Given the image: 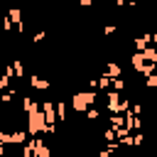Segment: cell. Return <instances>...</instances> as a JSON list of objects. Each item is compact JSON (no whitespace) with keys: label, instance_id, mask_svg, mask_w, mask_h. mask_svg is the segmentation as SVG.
Returning a JSON list of instances; mask_svg holds the SVG:
<instances>
[{"label":"cell","instance_id":"obj_3","mask_svg":"<svg viewBox=\"0 0 157 157\" xmlns=\"http://www.w3.org/2000/svg\"><path fill=\"white\" fill-rule=\"evenodd\" d=\"M32 86H34V88L47 91V88H49V81H47V78H39V76H32Z\"/></svg>","mask_w":157,"mask_h":157},{"label":"cell","instance_id":"obj_2","mask_svg":"<svg viewBox=\"0 0 157 157\" xmlns=\"http://www.w3.org/2000/svg\"><path fill=\"white\" fill-rule=\"evenodd\" d=\"M93 101H96V93H91V91H78V93L71 98V108H74L76 113H83Z\"/></svg>","mask_w":157,"mask_h":157},{"label":"cell","instance_id":"obj_1","mask_svg":"<svg viewBox=\"0 0 157 157\" xmlns=\"http://www.w3.org/2000/svg\"><path fill=\"white\" fill-rule=\"evenodd\" d=\"M49 125H47V115L37 108V110H32V113H27V132L29 135H39V132H44Z\"/></svg>","mask_w":157,"mask_h":157},{"label":"cell","instance_id":"obj_4","mask_svg":"<svg viewBox=\"0 0 157 157\" xmlns=\"http://www.w3.org/2000/svg\"><path fill=\"white\" fill-rule=\"evenodd\" d=\"M105 76H108V78L120 76V66H118V64H108V66H105Z\"/></svg>","mask_w":157,"mask_h":157},{"label":"cell","instance_id":"obj_5","mask_svg":"<svg viewBox=\"0 0 157 157\" xmlns=\"http://www.w3.org/2000/svg\"><path fill=\"white\" fill-rule=\"evenodd\" d=\"M145 86H147V88H157V74H150L147 81H145Z\"/></svg>","mask_w":157,"mask_h":157},{"label":"cell","instance_id":"obj_6","mask_svg":"<svg viewBox=\"0 0 157 157\" xmlns=\"http://www.w3.org/2000/svg\"><path fill=\"white\" fill-rule=\"evenodd\" d=\"M56 113H59V118L64 120V115H66V103H64V101H59V103H56Z\"/></svg>","mask_w":157,"mask_h":157},{"label":"cell","instance_id":"obj_7","mask_svg":"<svg viewBox=\"0 0 157 157\" xmlns=\"http://www.w3.org/2000/svg\"><path fill=\"white\" fill-rule=\"evenodd\" d=\"M152 42H155V44H157V29H155V32H152Z\"/></svg>","mask_w":157,"mask_h":157}]
</instances>
